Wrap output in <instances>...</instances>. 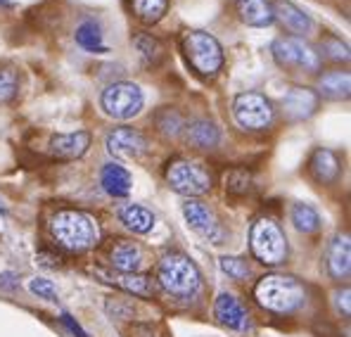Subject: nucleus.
Here are the masks:
<instances>
[{
  "label": "nucleus",
  "instance_id": "obj_32",
  "mask_svg": "<svg viewBox=\"0 0 351 337\" xmlns=\"http://www.w3.org/2000/svg\"><path fill=\"white\" fill-rule=\"evenodd\" d=\"M252 188V176L245 169H235L230 171V176L226 178V190L230 195H247Z\"/></svg>",
  "mask_w": 351,
  "mask_h": 337
},
{
  "label": "nucleus",
  "instance_id": "obj_9",
  "mask_svg": "<svg viewBox=\"0 0 351 337\" xmlns=\"http://www.w3.org/2000/svg\"><path fill=\"white\" fill-rule=\"evenodd\" d=\"M233 117L245 131H266L273 124V105L259 93H242L233 102Z\"/></svg>",
  "mask_w": 351,
  "mask_h": 337
},
{
  "label": "nucleus",
  "instance_id": "obj_15",
  "mask_svg": "<svg viewBox=\"0 0 351 337\" xmlns=\"http://www.w3.org/2000/svg\"><path fill=\"white\" fill-rule=\"evenodd\" d=\"M214 314H216V318H219V323L230 330H247V325H250V316H247L245 307H242L235 294L221 292L219 297H216Z\"/></svg>",
  "mask_w": 351,
  "mask_h": 337
},
{
  "label": "nucleus",
  "instance_id": "obj_34",
  "mask_svg": "<svg viewBox=\"0 0 351 337\" xmlns=\"http://www.w3.org/2000/svg\"><path fill=\"white\" fill-rule=\"evenodd\" d=\"M29 290L34 294H38L40 299L58 302V290H55V285L50 281H45V278H34V281H29Z\"/></svg>",
  "mask_w": 351,
  "mask_h": 337
},
{
  "label": "nucleus",
  "instance_id": "obj_25",
  "mask_svg": "<svg viewBox=\"0 0 351 337\" xmlns=\"http://www.w3.org/2000/svg\"><path fill=\"white\" fill-rule=\"evenodd\" d=\"M74 38L81 48L88 50V53H95V55L107 53L105 38H102V29H100V24L93 22V19H86V22H81L79 27H76Z\"/></svg>",
  "mask_w": 351,
  "mask_h": 337
},
{
  "label": "nucleus",
  "instance_id": "obj_1",
  "mask_svg": "<svg viewBox=\"0 0 351 337\" xmlns=\"http://www.w3.org/2000/svg\"><path fill=\"white\" fill-rule=\"evenodd\" d=\"M55 242L66 252H88L100 242V226L90 214L79 209H62L50 221Z\"/></svg>",
  "mask_w": 351,
  "mask_h": 337
},
{
  "label": "nucleus",
  "instance_id": "obj_6",
  "mask_svg": "<svg viewBox=\"0 0 351 337\" xmlns=\"http://www.w3.org/2000/svg\"><path fill=\"white\" fill-rule=\"evenodd\" d=\"M167 183L169 188L185 197H199L211 190V174L204 169V164H197L193 159L176 157L167 164Z\"/></svg>",
  "mask_w": 351,
  "mask_h": 337
},
{
  "label": "nucleus",
  "instance_id": "obj_11",
  "mask_svg": "<svg viewBox=\"0 0 351 337\" xmlns=\"http://www.w3.org/2000/svg\"><path fill=\"white\" fill-rule=\"evenodd\" d=\"M107 150H110V154H114V157H143V154L149 150V143L147 138L143 136L141 131H136V128H128V126H121V128H114V131L107 136Z\"/></svg>",
  "mask_w": 351,
  "mask_h": 337
},
{
  "label": "nucleus",
  "instance_id": "obj_2",
  "mask_svg": "<svg viewBox=\"0 0 351 337\" xmlns=\"http://www.w3.org/2000/svg\"><path fill=\"white\" fill-rule=\"evenodd\" d=\"M254 299L259 302V307L273 314H294L306 304V288L294 276L271 273L256 283Z\"/></svg>",
  "mask_w": 351,
  "mask_h": 337
},
{
  "label": "nucleus",
  "instance_id": "obj_23",
  "mask_svg": "<svg viewBox=\"0 0 351 337\" xmlns=\"http://www.w3.org/2000/svg\"><path fill=\"white\" fill-rule=\"evenodd\" d=\"M119 219L128 231L138 233V235H145L154 228V214L141 205H123L119 209Z\"/></svg>",
  "mask_w": 351,
  "mask_h": 337
},
{
  "label": "nucleus",
  "instance_id": "obj_20",
  "mask_svg": "<svg viewBox=\"0 0 351 337\" xmlns=\"http://www.w3.org/2000/svg\"><path fill=\"white\" fill-rule=\"evenodd\" d=\"M308 169H311V174L321 183H335L339 176V159L332 150L318 148L313 150L311 159H308Z\"/></svg>",
  "mask_w": 351,
  "mask_h": 337
},
{
  "label": "nucleus",
  "instance_id": "obj_7",
  "mask_svg": "<svg viewBox=\"0 0 351 337\" xmlns=\"http://www.w3.org/2000/svg\"><path fill=\"white\" fill-rule=\"evenodd\" d=\"M273 57L280 67L304 74H316L321 69V55L311 48L304 38L297 36H282L273 40Z\"/></svg>",
  "mask_w": 351,
  "mask_h": 337
},
{
  "label": "nucleus",
  "instance_id": "obj_17",
  "mask_svg": "<svg viewBox=\"0 0 351 337\" xmlns=\"http://www.w3.org/2000/svg\"><path fill=\"white\" fill-rule=\"evenodd\" d=\"M110 262L119 273H138L145 262V254H143L141 245L128 240H119L110 252Z\"/></svg>",
  "mask_w": 351,
  "mask_h": 337
},
{
  "label": "nucleus",
  "instance_id": "obj_29",
  "mask_svg": "<svg viewBox=\"0 0 351 337\" xmlns=\"http://www.w3.org/2000/svg\"><path fill=\"white\" fill-rule=\"evenodd\" d=\"M219 264H221V268H223V273H228L233 281H247V278L252 276L250 264L240 257H221Z\"/></svg>",
  "mask_w": 351,
  "mask_h": 337
},
{
  "label": "nucleus",
  "instance_id": "obj_10",
  "mask_svg": "<svg viewBox=\"0 0 351 337\" xmlns=\"http://www.w3.org/2000/svg\"><path fill=\"white\" fill-rule=\"evenodd\" d=\"M183 216L185 221H188V226L193 228L197 235L206 237V240L216 242L219 245L221 237H223V233H221V226H219V219H216L214 209L211 207H206L204 202L199 200H185L183 202Z\"/></svg>",
  "mask_w": 351,
  "mask_h": 337
},
{
  "label": "nucleus",
  "instance_id": "obj_8",
  "mask_svg": "<svg viewBox=\"0 0 351 337\" xmlns=\"http://www.w3.org/2000/svg\"><path fill=\"white\" fill-rule=\"evenodd\" d=\"M143 102H145V97H143L141 86L131 84V81H119V84L107 86L100 97V105L107 117L119 119V121L138 117L143 110Z\"/></svg>",
  "mask_w": 351,
  "mask_h": 337
},
{
  "label": "nucleus",
  "instance_id": "obj_19",
  "mask_svg": "<svg viewBox=\"0 0 351 337\" xmlns=\"http://www.w3.org/2000/svg\"><path fill=\"white\" fill-rule=\"evenodd\" d=\"M100 183L102 188H105L107 195L112 197H126L131 193V174H128L126 169L121 167L119 162H110L105 164L100 171Z\"/></svg>",
  "mask_w": 351,
  "mask_h": 337
},
{
  "label": "nucleus",
  "instance_id": "obj_16",
  "mask_svg": "<svg viewBox=\"0 0 351 337\" xmlns=\"http://www.w3.org/2000/svg\"><path fill=\"white\" fill-rule=\"evenodd\" d=\"M328 273L335 281H347L351 271V245L347 235H337L328 247Z\"/></svg>",
  "mask_w": 351,
  "mask_h": 337
},
{
  "label": "nucleus",
  "instance_id": "obj_14",
  "mask_svg": "<svg viewBox=\"0 0 351 337\" xmlns=\"http://www.w3.org/2000/svg\"><path fill=\"white\" fill-rule=\"evenodd\" d=\"M271 8H273V19H278V22H280L287 31L297 34V38L299 36L311 34L313 19L308 17L302 8H297L294 3H290V0H276Z\"/></svg>",
  "mask_w": 351,
  "mask_h": 337
},
{
  "label": "nucleus",
  "instance_id": "obj_4",
  "mask_svg": "<svg viewBox=\"0 0 351 337\" xmlns=\"http://www.w3.org/2000/svg\"><path fill=\"white\" fill-rule=\"evenodd\" d=\"M180 50H183L188 65L197 71L199 76H211L219 74V69L223 67V48L211 34L199 29H190L180 36Z\"/></svg>",
  "mask_w": 351,
  "mask_h": 337
},
{
  "label": "nucleus",
  "instance_id": "obj_22",
  "mask_svg": "<svg viewBox=\"0 0 351 337\" xmlns=\"http://www.w3.org/2000/svg\"><path fill=\"white\" fill-rule=\"evenodd\" d=\"M185 136H188L190 145H195V148H199V150H211L221 141V131L209 119H197V121H193L185 128Z\"/></svg>",
  "mask_w": 351,
  "mask_h": 337
},
{
  "label": "nucleus",
  "instance_id": "obj_31",
  "mask_svg": "<svg viewBox=\"0 0 351 337\" xmlns=\"http://www.w3.org/2000/svg\"><path fill=\"white\" fill-rule=\"evenodd\" d=\"M321 48H323L325 57H330V60H335V62H347L349 60L347 43H342V40H339L337 36H332V34H328L321 40Z\"/></svg>",
  "mask_w": 351,
  "mask_h": 337
},
{
  "label": "nucleus",
  "instance_id": "obj_21",
  "mask_svg": "<svg viewBox=\"0 0 351 337\" xmlns=\"http://www.w3.org/2000/svg\"><path fill=\"white\" fill-rule=\"evenodd\" d=\"M97 273H100L107 283L117 285V288L126 290V292H131V294H138V297H149V294H152L149 278L141 276V273H119V271L110 273V271H100V268H97Z\"/></svg>",
  "mask_w": 351,
  "mask_h": 337
},
{
  "label": "nucleus",
  "instance_id": "obj_37",
  "mask_svg": "<svg viewBox=\"0 0 351 337\" xmlns=\"http://www.w3.org/2000/svg\"><path fill=\"white\" fill-rule=\"evenodd\" d=\"M14 273H3L0 276V288H8V290H12L14 288Z\"/></svg>",
  "mask_w": 351,
  "mask_h": 337
},
{
  "label": "nucleus",
  "instance_id": "obj_26",
  "mask_svg": "<svg viewBox=\"0 0 351 337\" xmlns=\"http://www.w3.org/2000/svg\"><path fill=\"white\" fill-rule=\"evenodd\" d=\"M131 5L136 17L145 24H157L169 10V0H133Z\"/></svg>",
  "mask_w": 351,
  "mask_h": 337
},
{
  "label": "nucleus",
  "instance_id": "obj_12",
  "mask_svg": "<svg viewBox=\"0 0 351 337\" xmlns=\"http://www.w3.org/2000/svg\"><path fill=\"white\" fill-rule=\"evenodd\" d=\"M282 110H285V114L292 121H302V119L313 117L318 110V93L311 91V88L294 86L282 97Z\"/></svg>",
  "mask_w": 351,
  "mask_h": 337
},
{
  "label": "nucleus",
  "instance_id": "obj_30",
  "mask_svg": "<svg viewBox=\"0 0 351 337\" xmlns=\"http://www.w3.org/2000/svg\"><path fill=\"white\" fill-rule=\"evenodd\" d=\"M157 126H159V131H162L164 136L176 138L180 131H183V117H180L178 112H173V110H164L157 117Z\"/></svg>",
  "mask_w": 351,
  "mask_h": 337
},
{
  "label": "nucleus",
  "instance_id": "obj_36",
  "mask_svg": "<svg viewBox=\"0 0 351 337\" xmlns=\"http://www.w3.org/2000/svg\"><path fill=\"white\" fill-rule=\"evenodd\" d=\"M62 323H64L66 328H69L71 333H74L76 337H86V333H84V330H81V325H79V323H74L69 314H62Z\"/></svg>",
  "mask_w": 351,
  "mask_h": 337
},
{
  "label": "nucleus",
  "instance_id": "obj_28",
  "mask_svg": "<svg viewBox=\"0 0 351 337\" xmlns=\"http://www.w3.org/2000/svg\"><path fill=\"white\" fill-rule=\"evenodd\" d=\"M136 48H138V53L143 55V60H145L147 65H159V60L164 57V45L159 43L154 36H149V34L138 36V38H136Z\"/></svg>",
  "mask_w": 351,
  "mask_h": 337
},
{
  "label": "nucleus",
  "instance_id": "obj_35",
  "mask_svg": "<svg viewBox=\"0 0 351 337\" xmlns=\"http://www.w3.org/2000/svg\"><path fill=\"white\" fill-rule=\"evenodd\" d=\"M335 299H337V309L342 311L344 316H349V288H344L342 292L335 294Z\"/></svg>",
  "mask_w": 351,
  "mask_h": 337
},
{
  "label": "nucleus",
  "instance_id": "obj_13",
  "mask_svg": "<svg viewBox=\"0 0 351 337\" xmlns=\"http://www.w3.org/2000/svg\"><path fill=\"white\" fill-rule=\"evenodd\" d=\"M88 148H90V133H86V131L60 133V136L50 138V145H48L50 154H53L55 159H64V162L84 157L88 152Z\"/></svg>",
  "mask_w": 351,
  "mask_h": 337
},
{
  "label": "nucleus",
  "instance_id": "obj_18",
  "mask_svg": "<svg viewBox=\"0 0 351 337\" xmlns=\"http://www.w3.org/2000/svg\"><path fill=\"white\" fill-rule=\"evenodd\" d=\"M235 8L240 19L247 27H271L276 19H273V8L268 0H235Z\"/></svg>",
  "mask_w": 351,
  "mask_h": 337
},
{
  "label": "nucleus",
  "instance_id": "obj_5",
  "mask_svg": "<svg viewBox=\"0 0 351 337\" xmlns=\"http://www.w3.org/2000/svg\"><path fill=\"white\" fill-rule=\"evenodd\" d=\"M250 247L263 266H280L287 262V237L273 219H256L250 231Z\"/></svg>",
  "mask_w": 351,
  "mask_h": 337
},
{
  "label": "nucleus",
  "instance_id": "obj_3",
  "mask_svg": "<svg viewBox=\"0 0 351 337\" xmlns=\"http://www.w3.org/2000/svg\"><path fill=\"white\" fill-rule=\"evenodd\" d=\"M157 278H159V285H162L169 294L180 297V299L195 297V294L199 292V285H202L199 268L180 252L164 254L162 262H159Z\"/></svg>",
  "mask_w": 351,
  "mask_h": 337
},
{
  "label": "nucleus",
  "instance_id": "obj_27",
  "mask_svg": "<svg viewBox=\"0 0 351 337\" xmlns=\"http://www.w3.org/2000/svg\"><path fill=\"white\" fill-rule=\"evenodd\" d=\"M292 224L299 233L308 235V233H316L321 228V216L313 209L311 205H294L292 207Z\"/></svg>",
  "mask_w": 351,
  "mask_h": 337
},
{
  "label": "nucleus",
  "instance_id": "obj_24",
  "mask_svg": "<svg viewBox=\"0 0 351 337\" xmlns=\"http://www.w3.org/2000/svg\"><path fill=\"white\" fill-rule=\"evenodd\" d=\"M351 91V76L347 71H328L318 79V95L328 100H347Z\"/></svg>",
  "mask_w": 351,
  "mask_h": 337
},
{
  "label": "nucleus",
  "instance_id": "obj_33",
  "mask_svg": "<svg viewBox=\"0 0 351 337\" xmlns=\"http://www.w3.org/2000/svg\"><path fill=\"white\" fill-rule=\"evenodd\" d=\"M19 91V79L14 71L0 69V105H8L10 100H14Z\"/></svg>",
  "mask_w": 351,
  "mask_h": 337
}]
</instances>
